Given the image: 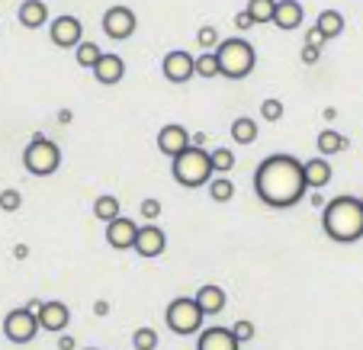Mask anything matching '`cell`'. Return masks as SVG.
<instances>
[{"label": "cell", "mask_w": 363, "mask_h": 350, "mask_svg": "<svg viewBox=\"0 0 363 350\" xmlns=\"http://www.w3.org/2000/svg\"><path fill=\"white\" fill-rule=\"evenodd\" d=\"M315 148L322 152V158H331V154H337V152L347 148V138H344L341 132H335V129H322L318 132V138H315Z\"/></svg>", "instance_id": "obj_21"}, {"label": "cell", "mask_w": 363, "mask_h": 350, "mask_svg": "<svg viewBox=\"0 0 363 350\" xmlns=\"http://www.w3.org/2000/svg\"><path fill=\"white\" fill-rule=\"evenodd\" d=\"M20 23L26 29H39L48 23V7L45 0H23L20 4Z\"/></svg>", "instance_id": "obj_20"}, {"label": "cell", "mask_w": 363, "mask_h": 350, "mask_svg": "<svg viewBox=\"0 0 363 350\" xmlns=\"http://www.w3.org/2000/svg\"><path fill=\"white\" fill-rule=\"evenodd\" d=\"M196 42H199V48H203V52H216V48H219V29H216V26H199Z\"/></svg>", "instance_id": "obj_31"}, {"label": "cell", "mask_w": 363, "mask_h": 350, "mask_svg": "<svg viewBox=\"0 0 363 350\" xmlns=\"http://www.w3.org/2000/svg\"><path fill=\"white\" fill-rule=\"evenodd\" d=\"M39 315V324L42 331H65L71 322V312L65 303H58V299H52V303H42V309L35 312Z\"/></svg>", "instance_id": "obj_15"}, {"label": "cell", "mask_w": 363, "mask_h": 350, "mask_svg": "<svg viewBox=\"0 0 363 350\" xmlns=\"http://www.w3.org/2000/svg\"><path fill=\"white\" fill-rule=\"evenodd\" d=\"M87 350H96V347H87Z\"/></svg>", "instance_id": "obj_46"}, {"label": "cell", "mask_w": 363, "mask_h": 350, "mask_svg": "<svg viewBox=\"0 0 363 350\" xmlns=\"http://www.w3.org/2000/svg\"><path fill=\"white\" fill-rule=\"evenodd\" d=\"M251 26H257V23L251 20V13L247 10H241V13H235V29H241V33H247Z\"/></svg>", "instance_id": "obj_37"}, {"label": "cell", "mask_w": 363, "mask_h": 350, "mask_svg": "<svg viewBox=\"0 0 363 350\" xmlns=\"http://www.w3.org/2000/svg\"><path fill=\"white\" fill-rule=\"evenodd\" d=\"M247 13H251L254 23H274L277 13V0H247Z\"/></svg>", "instance_id": "obj_26"}, {"label": "cell", "mask_w": 363, "mask_h": 350, "mask_svg": "<svg viewBox=\"0 0 363 350\" xmlns=\"http://www.w3.org/2000/svg\"><path fill=\"white\" fill-rule=\"evenodd\" d=\"M232 334L238 337L241 344H247V341H254V337H257V328H254V322H247V318H238V322L232 324Z\"/></svg>", "instance_id": "obj_34"}, {"label": "cell", "mask_w": 363, "mask_h": 350, "mask_svg": "<svg viewBox=\"0 0 363 350\" xmlns=\"http://www.w3.org/2000/svg\"><path fill=\"white\" fill-rule=\"evenodd\" d=\"M206 190H209V199H213V203H232V196H235L232 177H213Z\"/></svg>", "instance_id": "obj_25"}, {"label": "cell", "mask_w": 363, "mask_h": 350, "mask_svg": "<svg viewBox=\"0 0 363 350\" xmlns=\"http://www.w3.org/2000/svg\"><path fill=\"white\" fill-rule=\"evenodd\" d=\"M257 135H261V125L254 123L251 116H238L232 123V138H235V145H251V142H257Z\"/></svg>", "instance_id": "obj_22"}, {"label": "cell", "mask_w": 363, "mask_h": 350, "mask_svg": "<svg viewBox=\"0 0 363 350\" xmlns=\"http://www.w3.org/2000/svg\"><path fill=\"white\" fill-rule=\"evenodd\" d=\"M261 119L264 123H280L283 119V100H264L261 103Z\"/></svg>", "instance_id": "obj_33"}, {"label": "cell", "mask_w": 363, "mask_h": 350, "mask_svg": "<svg viewBox=\"0 0 363 350\" xmlns=\"http://www.w3.org/2000/svg\"><path fill=\"white\" fill-rule=\"evenodd\" d=\"M26 309H33V312H39V309H42V303H39V299H29V303H26Z\"/></svg>", "instance_id": "obj_44"}, {"label": "cell", "mask_w": 363, "mask_h": 350, "mask_svg": "<svg viewBox=\"0 0 363 350\" xmlns=\"http://www.w3.org/2000/svg\"><path fill=\"white\" fill-rule=\"evenodd\" d=\"M13 257H16V261H26V257H29V244H16L13 247Z\"/></svg>", "instance_id": "obj_42"}, {"label": "cell", "mask_w": 363, "mask_h": 350, "mask_svg": "<svg viewBox=\"0 0 363 350\" xmlns=\"http://www.w3.org/2000/svg\"><path fill=\"white\" fill-rule=\"evenodd\" d=\"M203 309H199V303L193 299V295H177L171 305H167L164 312V322L167 328L174 331V334L186 337V334H199V328H203Z\"/></svg>", "instance_id": "obj_6"}, {"label": "cell", "mask_w": 363, "mask_h": 350, "mask_svg": "<svg viewBox=\"0 0 363 350\" xmlns=\"http://www.w3.org/2000/svg\"><path fill=\"white\" fill-rule=\"evenodd\" d=\"M103 33L110 35L113 42H123V39H129L132 33H135V26H138V20H135V13H132L129 7H110L106 13H103Z\"/></svg>", "instance_id": "obj_9"}, {"label": "cell", "mask_w": 363, "mask_h": 350, "mask_svg": "<svg viewBox=\"0 0 363 350\" xmlns=\"http://www.w3.org/2000/svg\"><path fill=\"white\" fill-rule=\"evenodd\" d=\"M190 145H193V135L180 123H167L164 129L158 132V152L167 154V158H177L180 152L190 148Z\"/></svg>", "instance_id": "obj_13"}, {"label": "cell", "mask_w": 363, "mask_h": 350, "mask_svg": "<svg viewBox=\"0 0 363 350\" xmlns=\"http://www.w3.org/2000/svg\"><path fill=\"white\" fill-rule=\"evenodd\" d=\"M20 206H23L20 190H13V186H10V190H0V209H4V213H16Z\"/></svg>", "instance_id": "obj_32"}, {"label": "cell", "mask_w": 363, "mask_h": 350, "mask_svg": "<svg viewBox=\"0 0 363 350\" xmlns=\"http://www.w3.org/2000/svg\"><path fill=\"white\" fill-rule=\"evenodd\" d=\"M58 350H77L74 337H71V334H62V337H58Z\"/></svg>", "instance_id": "obj_41"}, {"label": "cell", "mask_w": 363, "mask_h": 350, "mask_svg": "<svg viewBox=\"0 0 363 350\" xmlns=\"http://www.w3.org/2000/svg\"><path fill=\"white\" fill-rule=\"evenodd\" d=\"M308 206H315V209H325V206H328V199L322 196V190H312V193H308Z\"/></svg>", "instance_id": "obj_40"}, {"label": "cell", "mask_w": 363, "mask_h": 350, "mask_svg": "<svg viewBox=\"0 0 363 350\" xmlns=\"http://www.w3.org/2000/svg\"><path fill=\"white\" fill-rule=\"evenodd\" d=\"M52 42H55L58 48H77L84 42V23L71 13L55 16V20H52Z\"/></svg>", "instance_id": "obj_10"}, {"label": "cell", "mask_w": 363, "mask_h": 350, "mask_svg": "<svg viewBox=\"0 0 363 350\" xmlns=\"http://www.w3.org/2000/svg\"><path fill=\"white\" fill-rule=\"evenodd\" d=\"M135 238H138V225L129 215H119V219L106 222V244H110L113 251H129V247H135Z\"/></svg>", "instance_id": "obj_12"}, {"label": "cell", "mask_w": 363, "mask_h": 350, "mask_svg": "<svg viewBox=\"0 0 363 350\" xmlns=\"http://www.w3.org/2000/svg\"><path fill=\"white\" fill-rule=\"evenodd\" d=\"M299 23H302V4H299V0H277L274 26L293 33V29H299Z\"/></svg>", "instance_id": "obj_18"}, {"label": "cell", "mask_w": 363, "mask_h": 350, "mask_svg": "<svg viewBox=\"0 0 363 350\" xmlns=\"http://www.w3.org/2000/svg\"><path fill=\"white\" fill-rule=\"evenodd\" d=\"M100 58H103V48L96 45V42H81V45H77V64H81V68L94 71Z\"/></svg>", "instance_id": "obj_27"}, {"label": "cell", "mask_w": 363, "mask_h": 350, "mask_svg": "<svg viewBox=\"0 0 363 350\" xmlns=\"http://www.w3.org/2000/svg\"><path fill=\"white\" fill-rule=\"evenodd\" d=\"M171 174L180 186H186V190L209 186V180L216 177L209 152H206V148H196V145H190L186 152H180L177 158H171Z\"/></svg>", "instance_id": "obj_3"}, {"label": "cell", "mask_w": 363, "mask_h": 350, "mask_svg": "<svg viewBox=\"0 0 363 350\" xmlns=\"http://www.w3.org/2000/svg\"><path fill=\"white\" fill-rule=\"evenodd\" d=\"M196 77H222L219 55H216V52H203V55L196 58Z\"/></svg>", "instance_id": "obj_28"}, {"label": "cell", "mask_w": 363, "mask_h": 350, "mask_svg": "<svg viewBox=\"0 0 363 350\" xmlns=\"http://www.w3.org/2000/svg\"><path fill=\"white\" fill-rule=\"evenodd\" d=\"M94 77L100 84H106V87H113V84H119L125 77V62L119 55H110V52H103V58L96 62L94 68Z\"/></svg>", "instance_id": "obj_16"}, {"label": "cell", "mask_w": 363, "mask_h": 350, "mask_svg": "<svg viewBox=\"0 0 363 350\" xmlns=\"http://www.w3.org/2000/svg\"><path fill=\"white\" fill-rule=\"evenodd\" d=\"M23 167H26L33 177H52V174L62 167V148L45 135H33V142H29L26 152H23Z\"/></svg>", "instance_id": "obj_5"}, {"label": "cell", "mask_w": 363, "mask_h": 350, "mask_svg": "<svg viewBox=\"0 0 363 350\" xmlns=\"http://www.w3.org/2000/svg\"><path fill=\"white\" fill-rule=\"evenodd\" d=\"M161 74L171 84H186L190 77H196V58L190 52H184V48H174V52L164 55V62H161Z\"/></svg>", "instance_id": "obj_8"}, {"label": "cell", "mask_w": 363, "mask_h": 350, "mask_svg": "<svg viewBox=\"0 0 363 350\" xmlns=\"http://www.w3.org/2000/svg\"><path fill=\"white\" fill-rule=\"evenodd\" d=\"M254 193L270 209H293L308 193L306 164L293 154H270L254 171Z\"/></svg>", "instance_id": "obj_1"}, {"label": "cell", "mask_w": 363, "mask_h": 350, "mask_svg": "<svg viewBox=\"0 0 363 350\" xmlns=\"http://www.w3.org/2000/svg\"><path fill=\"white\" fill-rule=\"evenodd\" d=\"M196 350H241V341L232 334V328H222V324H216V328L199 331Z\"/></svg>", "instance_id": "obj_14"}, {"label": "cell", "mask_w": 363, "mask_h": 350, "mask_svg": "<svg viewBox=\"0 0 363 350\" xmlns=\"http://www.w3.org/2000/svg\"><path fill=\"white\" fill-rule=\"evenodd\" d=\"M299 58H302V64H318V58H322V48H302L299 52Z\"/></svg>", "instance_id": "obj_38"}, {"label": "cell", "mask_w": 363, "mask_h": 350, "mask_svg": "<svg viewBox=\"0 0 363 350\" xmlns=\"http://www.w3.org/2000/svg\"><path fill=\"white\" fill-rule=\"evenodd\" d=\"M110 312H113V305L106 303V299H96V303H94V315H96V318H106Z\"/></svg>", "instance_id": "obj_39"}, {"label": "cell", "mask_w": 363, "mask_h": 350, "mask_svg": "<svg viewBox=\"0 0 363 350\" xmlns=\"http://www.w3.org/2000/svg\"><path fill=\"white\" fill-rule=\"evenodd\" d=\"M325 42H328V39L322 35V29H318V26L308 29V35H306V45H308V48H322Z\"/></svg>", "instance_id": "obj_36"}, {"label": "cell", "mask_w": 363, "mask_h": 350, "mask_svg": "<svg viewBox=\"0 0 363 350\" xmlns=\"http://www.w3.org/2000/svg\"><path fill=\"white\" fill-rule=\"evenodd\" d=\"M142 215H145V222H158V215H161L158 199H142Z\"/></svg>", "instance_id": "obj_35"}, {"label": "cell", "mask_w": 363, "mask_h": 350, "mask_svg": "<svg viewBox=\"0 0 363 350\" xmlns=\"http://www.w3.org/2000/svg\"><path fill=\"white\" fill-rule=\"evenodd\" d=\"M209 158H213V171L216 174H228L235 167V152L232 148H216V152H209Z\"/></svg>", "instance_id": "obj_29"}, {"label": "cell", "mask_w": 363, "mask_h": 350, "mask_svg": "<svg viewBox=\"0 0 363 350\" xmlns=\"http://www.w3.org/2000/svg\"><path fill=\"white\" fill-rule=\"evenodd\" d=\"M132 347L135 350H158V331L155 328H138L132 334Z\"/></svg>", "instance_id": "obj_30"}, {"label": "cell", "mask_w": 363, "mask_h": 350, "mask_svg": "<svg viewBox=\"0 0 363 350\" xmlns=\"http://www.w3.org/2000/svg\"><path fill=\"white\" fill-rule=\"evenodd\" d=\"M360 206H363V196H360Z\"/></svg>", "instance_id": "obj_45"}, {"label": "cell", "mask_w": 363, "mask_h": 350, "mask_svg": "<svg viewBox=\"0 0 363 350\" xmlns=\"http://www.w3.org/2000/svg\"><path fill=\"white\" fill-rule=\"evenodd\" d=\"M167 247V235L164 228H158L155 222H148V225H138V238H135V251L138 257H161Z\"/></svg>", "instance_id": "obj_11"}, {"label": "cell", "mask_w": 363, "mask_h": 350, "mask_svg": "<svg viewBox=\"0 0 363 350\" xmlns=\"http://www.w3.org/2000/svg\"><path fill=\"white\" fill-rule=\"evenodd\" d=\"M322 228L337 244H354L363 238V206L360 196H335L322 209Z\"/></svg>", "instance_id": "obj_2"}, {"label": "cell", "mask_w": 363, "mask_h": 350, "mask_svg": "<svg viewBox=\"0 0 363 350\" xmlns=\"http://www.w3.org/2000/svg\"><path fill=\"white\" fill-rule=\"evenodd\" d=\"M328 180H331V164H328V158H308L306 161V184H308V190H325L328 186Z\"/></svg>", "instance_id": "obj_19"}, {"label": "cell", "mask_w": 363, "mask_h": 350, "mask_svg": "<svg viewBox=\"0 0 363 350\" xmlns=\"http://www.w3.org/2000/svg\"><path fill=\"white\" fill-rule=\"evenodd\" d=\"M216 55H219L222 77H232V81L247 77L254 71V64H257V52H254V45L247 39H222Z\"/></svg>", "instance_id": "obj_4"}, {"label": "cell", "mask_w": 363, "mask_h": 350, "mask_svg": "<svg viewBox=\"0 0 363 350\" xmlns=\"http://www.w3.org/2000/svg\"><path fill=\"white\" fill-rule=\"evenodd\" d=\"M193 145H196V148H203V145H206V132H196V135H193Z\"/></svg>", "instance_id": "obj_43"}, {"label": "cell", "mask_w": 363, "mask_h": 350, "mask_svg": "<svg viewBox=\"0 0 363 350\" xmlns=\"http://www.w3.org/2000/svg\"><path fill=\"white\" fill-rule=\"evenodd\" d=\"M315 26L322 29L325 39H337V35L344 33V16L337 13V10H322L318 20H315Z\"/></svg>", "instance_id": "obj_23"}, {"label": "cell", "mask_w": 363, "mask_h": 350, "mask_svg": "<svg viewBox=\"0 0 363 350\" xmlns=\"http://www.w3.org/2000/svg\"><path fill=\"white\" fill-rule=\"evenodd\" d=\"M39 331H42L39 315H35L33 309H26V305L7 312V318H4V337H7L10 344H29Z\"/></svg>", "instance_id": "obj_7"}, {"label": "cell", "mask_w": 363, "mask_h": 350, "mask_svg": "<svg viewBox=\"0 0 363 350\" xmlns=\"http://www.w3.org/2000/svg\"><path fill=\"white\" fill-rule=\"evenodd\" d=\"M94 215L100 222H113V219H119V215H123V206H119L116 196H110V193H106V196H96L94 199Z\"/></svg>", "instance_id": "obj_24"}, {"label": "cell", "mask_w": 363, "mask_h": 350, "mask_svg": "<svg viewBox=\"0 0 363 350\" xmlns=\"http://www.w3.org/2000/svg\"><path fill=\"white\" fill-rule=\"evenodd\" d=\"M193 299L199 303L203 315H219V312L225 309V289L216 286V283H206V286H199Z\"/></svg>", "instance_id": "obj_17"}]
</instances>
